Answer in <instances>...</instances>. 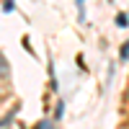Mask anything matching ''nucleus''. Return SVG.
I'll return each mask as SVG.
<instances>
[{
    "mask_svg": "<svg viewBox=\"0 0 129 129\" xmlns=\"http://www.w3.org/2000/svg\"><path fill=\"white\" fill-rule=\"evenodd\" d=\"M124 98H126V101H129V90H126V93H124Z\"/></svg>",
    "mask_w": 129,
    "mask_h": 129,
    "instance_id": "obj_4",
    "label": "nucleus"
},
{
    "mask_svg": "<svg viewBox=\"0 0 129 129\" xmlns=\"http://www.w3.org/2000/svg\"><path fill=\"white\" fill-rule=\"evenodd\" d=\"M119 59H121V62H126V59H129V39L124 41L121 49H119Z\"/></svg>",
    "mask_w": 129,
    "mask_h": 129,
    "instance_id": "obj_1",
    "label": "nucleus"
},
{
    "mask_svg": "<svg viewBox=\"0 0 129 129\" xmlns=\"http://www.w3.org/2000/svg\"><path fill=\"white\" fill-rule=\"evenodd\" d=\"M116 23H119V26H126V16L119 13V16H116Z\"/></svg>",
    "mask_w": 129,
    "mask_h": 129,
    "instance_id": "obj_2",
    "label": "nucleus"
},
{
    "mask_svg": "<svg viewBox=\"0 0 129 129\" xmlns=\"http://www.w3.org/2000/svg\"><path fill=\"white\" fill-rule=\"evenodd\" d=\"M0 67H5V59H3V54H0Z\"/></svg>",
    "mask_w": 129,
    "mask_h": 129,
    "instance_id": "obj_3",
    "label": "nucleus"
}]
</instances>
